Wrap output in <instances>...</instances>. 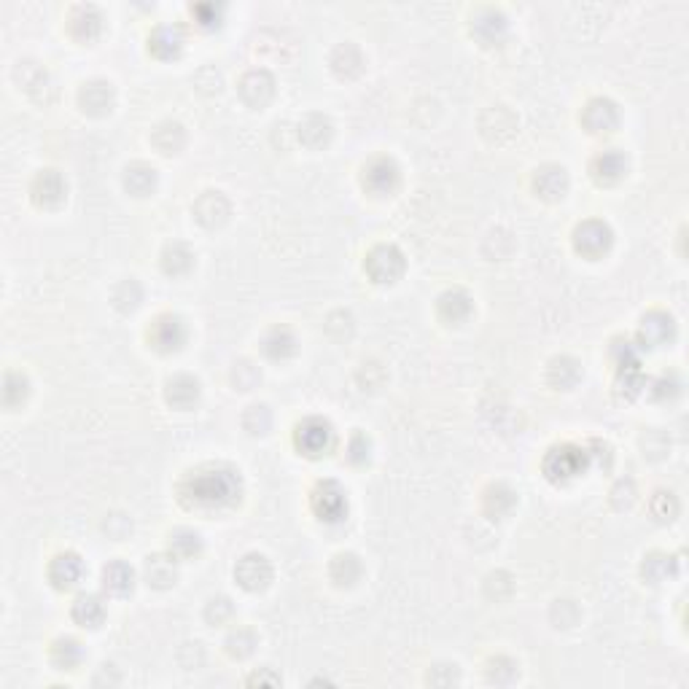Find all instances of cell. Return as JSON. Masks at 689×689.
Here are the masks:
<instances>
[{
  "instance_id": "6da1fadb",
  "label": "cell",
  "mask_w": 689,
  "mask_h": 689,
  "mask_svg": "<svg viewBox=\"0 0 689 689\" xmlns=\"http://www.w3.org/2000/svg\"><path fill=\"white\" fill-rule=\"evenodd\" d=\"M243 496V476L227 463H202L191 468L178 485V499L186 509L219 512L235 507Z\"/></svg>"
},
{
  "instance_id": "7a4b0ae2",
  "label": "cell",
  "mask_w": 689,
  "mask_h": 689,
  "mask_svg": "<svg viewBox=\"0 0 689 689\" xmlns=\"http://www.w3.org/2000/svg\"><path fill=\"white\" fill-rule=\"evenodd\" d=\"M590 466V455L579 445H555L544 455V476L555 485H566V482L582 476Z\"/></svg>"
},
{
  "instance_id": "3957f363",
  "label": "cell",
  "mask_w": 689,
  "mask_h": 689,
  "mask_svg": "<svg viewBox=\"0 0 689 689\" xmlns=\"http://www.w3.org/2000/svg\"><path fill=\"white\" fill-rule=\"evenodd\" d=\"M310 507L321 523L337 525L348 517V493L337 479H321L310 493Z\"/></svg>"
},
{
  "instance_id": "277c9868",
  "label": "cell",
  "mask_w": 689,
  "mask_h": 689,
  "mask_svg": "<svg viewBox=\"0 0 689 689\" xmlns=\"http://www.w3.org/2000/svg\"><path fill=\"white\" fill-rule=\"evenodd\" d=\"M404 267H406L404 253H401L393 243H380V245H375V248L367 253V261H364L367 275H369L375 283H380V286L396 283L401 275H404Z\"/></svg>"
},
{
  "instance_id": "5b68a950",
  "label": "cell",
  "mask_w": 689,
  "mask_h": 689,
  "mask_svg": "<svg viewBox=\"0 0 689 689\" xmlns=\"http://www.w3.org/2000/svg\"><path fill=\"white\" fill-rule=\"evenodd\" d=\"M334 442H337V434L326 418H305L294 431V445L307 458H321V455L331 453Z\"/></svg>"
},
{
  "instance_id": "8992f818",
  "label": "cell",
  "mask_w": 689,
  "mask_h": 689,
  "mask_svg": "<svg viewBox=\"0 0 689 689\" xmlns=\"http://www.w3.org/2000/svg\"><path fill=\"white\" fill-rule=\"evenodd\" d=\"M611 245H614V232H611V227L606 221L587 219V221L577 224V229H574V248L584 259H600L603 253L611 251Z\"/></svg>"
},
{
  "instance_id": "52a82bcc",
  "label": "cell",
  "mask_w": 689,
  "mask_h": 689,
  "mask_svg": "<svg viewBox=\"0 0 689 689\" xmlns=\"http://www.w3.org/2000/svg\"><path fill=\"white\" fill-rule=\"evenodd\" d=\"M361 183L375 197H391L401 183V170L393 157H375L364 165Z\"/></svg>"
},
{
  "instance_id": "ba28073f",
  "label": "cell",
  "mask_w": 689,
  "mask_h": 689,
  "mask_svg": "<svg viewBox=\"0 0 689 689\" xmlns=\"http://www.w3.org/2000/svg\"><path fill=\"white\" fill-rule=\"evenodd\" d=\"M149 342H151V348L159 351V353L181 351L183 342H186V323H183V318L173 315V313L157 315V321L149 329Z\"/></svg>"
},
{
  "instance_id": "9c48e42d",
  "label": "cell",
  "mask_w": 689,
  "mask_h": 689,
  "mask_svg": "<svg viewBox=\"0 0 689 689\" xmlns=\"http://www.w3.org/2000/svg\"><path fill=\"white\" fill-rule=\"evenodd\" d=\"M191 213L205 229H219L229 221L232 205L221 191H202L191 205Z\"/></svg>"
},
{
  "instance_id": "30bf717a",
  "label": "cell",
  "mask_w": 689,
  "mask_h": 689,
  "mask_svg": "<svg viewBox=\"0 0 689 689\" xmlns=\"http://www.w3.org/2000/svg\"><path fill=\"white\" fill-rule=\"evenodd\" d=\"M235 579H237V584H240L243 590H248V592H261V590H267L269 582H272V563H269L264 555H259V553H248V555H243V558L237 561V566H235Z\"/></svg>"
},
{
  "instance_id": "8fae6325",
  "label": "cell",
  "mask_w": 689,
  "mask_h": 689,
  "mask_svg": "<svg viewBox=\"0 0 689 689\" xmlns=\"http://www.w3.org/2000/svg\"><path fill=\"white\" fill-rule=\"evenodd\" d=\"M582 124L590 135H608L619 127V108L608 97H592L582 108Z\"/></svg>"
},
{
  "instance_id": "7c38bea8",
  "label": "cell",
  "mask_w": 689,
  "mask_h": 689,
  "mask_svg": "<svg viewBox=\"0 0 689 689\" xmlns=\"http://www.w3.org/2000/svg\"><path fill=\"white\" fill-rule=\"evenodd\" d=\"M507 27H509L507 17H504L499 9H493V6H482V9H476V14L471 17V35H474L482 46H496V43H501L504 35H507Z\"/></svg>"
},
{
  "instance_id": "4fadbf2b",
  "label": "cell",
  "mask_w": 689,
  "mask_h": 689,
  "mask_svg": "<svg viewBox=\"0 0 689 689\" xmlns=\"http://www.w3.org/2000/svg\"><path fill=\"white\" fill-rule=\"evenodd\" d=\"M676 337V321L673 315L662 313V310H652L641 318L639 326V342L641 348H662Z\"/></svg>"
},
{
  "instance_id": "5bb4252c",
  "label": "cell",
  "mask_w": 689,
  "mask_h": 689,
  "mask_svg": "<svg viewBox=\"0 0 689 689\" xmlns=\"http://www.w3.org/2000/svg\"><path fill=\"white\" fill-rule=\"evenodd\" d=\"M30 194L38 208H59L67 197V183H65L62 173H57V170H41L33 178Z\"/></svg>"
},
{
  "instance_id": "9a60e30c",
  "label": "cell",
  "mask_w": 689,
  "mask_h": 689,
  "mask_svg": "<svg viewBox=\"0 0 689 689\" xmlns=\"http://www.w3.org/2000/svg\"><path fill=\"white\" fill-rule=\"evenodd\" d=\"M87 574V566L81 561V555L76 553H59L51 563H49V582L57 590H74L81 584Z\"/></svg>"
},
{
  "instance_id": "2e32d148",
  "label": "cell",
  "mask_w": 689,
  "mask_h": 689,
  "mask_svg": "<svg viewBox=\"0 0 689 689\" xmlns=\"http://www.w3.org/2000/svg\"><path fill=\"white\" fill-rule=\"evenodd\" d=\"M571 181H569V173L566 167L561 165H541L533 175V191L546 199V202H558L566 197Z\"/></svg>"
},
{
  "instance_id": "e0dca14e",
  "label": "cell",
  "mask_w": 689,
  "mask_h": 689,
  "mask_svg": "<svg viewBox=\"0 0 689 689\" xmlns=\"http://www.w3.org/2000/svg\"><path fill=\"white\" fill-rule=\"evenodd\" d=\"M240 97L251 108H264L275 97V79L264 67H253L240 79Z\"/></svg>"
},
{
  "instance_id": "ac0fdd59",
  "label": "cell",
  "mask_w": 689,
  "mask_h": 689,
  "mask_svg": "<svg viewBox=\"0 0 689 689\" xmlns=\"http://www.w3.org/2000/svg\"><path fill=\"white\" fill-rule=\"evenodd\" d=\"M590 173L592 181L600 186H611L616 181H623L628 173V157L619 151V149H606L600 151L592 162H590Z\"/></svg>"
},
{
  "instance_id": "d6986e66",
  "label": "cell",
  "mask_w": 689,
  "mask_h": 689,
  "mask_svg": "<svg viewBox=\"0 0 689 689\" xmlns=\"http://www.w3.org/2000/svg\"><path fill=\"white\" fill-rule=\"evenodd\" d=\"M116 103V92H113V84L108 81H89L79 89V105L89 113V116H105Z\"/></svg>"
},
{
  "instance_id": "ffe728a7",
  "label": "cell",
  "mask_w": 689,
  "mask_h": 689,
  "mask_svg": "<svg viewBox=\"0 0 689 689\" xmlns=\"http://www.w3.org/2000/svg\"><path fill=\"white\" fill-rule=\"evenodd\" d=\"M67 30H71V35L76 41H95L103 30V14L97 12V6L92 4H81L71 12V19H67Z\"/></svg>"
},
{
  "instance_id": "44dd1931",
  "label": "cell",
  "mask_w": 689,
  "mask_h": 689,
  "mask_svg": "<svg viewBox=\"0 0 689 689\" xmlns=\"http://www.w3.org/2000/svg\"><path fill=\"white\" fill-rule=\"evenodd\" d=\"M183 46H186V35L178 25H159L149 35V51L157 59H173L183 51Z\"/></svg>"
},
{
  "instance_id": "7402d4cb",
  "label": "cell",
  "mask_w": 689,
  "mask_h": 689,
  "mask_svg": "<svg viewBox=\"0 0 689 689\" xmlns=\"http://www.w3.org/2000/svg\"><path fill=\"white\" fill-rule=\"evenodd\" d=\"M261 351L272 361H286L297 353V337L289 326H272L261 339Z\"/></svg>"
},
{
  "instance_id": "603a6c76",
  "label": "cell",
  "mask_w": 689,
  "mask_h": 689,
  "mask_svg": "<svg viewBox=\"0 0 689 689\" xmlns=\"http://www.w3.org/2000/svg\"><path fill=\"white\" fill-rule=\"evenodd\" d=\"M165 399L175 409H191L199 401V380L191 375H175L165 385Z\"/></svg>"
},
{
  "instance_id": "cb8c5ba5",
  "label": "cell",
  "mask_w": 689,
  "mask_h": 689,
  "mask_svg": "<svg viewBox=\"0 0 689 689\" xmlns=\"http://www.w3.org/2000/svg\"><path fill=\"white\" fill-rule=\"evenodd\" d=\"M100 582H103V590L108 595H116V598H124L132 592L135 587V571L129 563L124 561H111L103 566V574H100Z\"/></svg>"
},
{
  "instance_id": "d4e9b609",
  "label": "cell",
  "mask_w": 689,
  "mask_h": 689,
  "mask_svg": "<svg viewBox=\"0 0 689 689\" xmlns=\"http://www.w3.org/2000/svg\"><path fill=\"white\" fill-rule=\"evenodd\" d=\"M331 71L339 76V79H356L361 76L364 71V54L356 43H339L334 51H331Z\"/></svg>"
},
{
  "instance_id": "484cf974",
  "label": "cell",
  "mask_w": 689,
  "mask_h": 689,
  "mask_svg": "<svg viewBox=\"0 0 689 689\" xmlns=\"http://www.w3.org/2000/svg\"><path fill=\"white\" fill-rule=\"evenodd\" d=\"M71 616L76 619L81 628L95 631V628L103 625V619H105V603H103V598L95 595V592H81V595L74 600V606H71Z\"/></svg>"
},
{
  "instance_id": "4316f807",
  "label": "cell",
  "mask_w": 689,
  "mask_h": 689,
  "mask_svg": "<svg viewBox=\"0 0 689 689\" xmlns=\"http://www.w3.org/2000/svg\"><path fill=\"white\" fill-rule=\"evenodd\" d=\"M474 305L471 297L463 289H447L439 299H437V313L442 321L447 323H463L471 315Z\"/></svg>"
},
{
  "instance_id": "83f0119b",
  "label": "cell",
  "mask_w": 689,
  "mask_h": 689,
  "mask_svg": "<svg viewBox=\"0 0 689 689\" xmlns=\"http://www.w3.org/2000/svg\"><path fill=\"white\" fill-rule=\"evenodd\" d=\"M334 135V127L329 121V116L323 113H307L302 121H299V141L307 146V149H323Z\"/></svg>"
},
{
  "instance_id": "f1b7e54d",
  "label": "cell",
  "mask_w": 689,
  "mask_h": 689,
  "mask_svg": "<svg viewBox=\"0 0 689 689\" xmlns=\"http://www.w3.org/2000/svg\"><path fill=\"white\" fill-rule=\"evenodd\" d=\"M124 189L135 197H149L157 189V170L149 162H132L124 170Z\"/></svg>"
},
{
  "instance_id": "f546056e",
  "label": "cell",
  "mask_w": 689,
  "mask_h": 689,
  "mask_svg": "<svg viewBox=\"0 0 689 689\" xmlns=\"http://www.w3.org/2000/svg\"><path fill=\"white\" fill-rule=\"evenodd\" d=\"M146 582L157 590H167L178 582V569L173 555H151L146 558Z\"/></svg>"
},
{
  "instance_id": "4dcf8cb0",
  "label": "cell",
  "mask_w": 689,
  "mask_h": 689,
  "mask_svg": "<svg viewBox=\"0 0 689 689\" xmlns=\"http://www.w3.org/2000/svg\"><path fill=\"white\" fill-rule=\"evenodd\" d=\"M546 380H549V385H555L561 391H569V388H574L582 380V367L571 356H558V359L549 361Z\"/></svg>"
},
{
  "instance_id": "1f68e13d",
  "label": "cell",
  "mask_w": 689,
  "mask_h": 689,
  "mask_svg": "<svg viewBox=\"0 0 689 689\" xmlns=\"http://www.w3.org/2000/svg\"><path fill=\"white\" fill-rule=\"evenodd\" d=\"M151 143L162 154H178L186 146V129L178 121H162L151 129Z\"/></svg>"
},
{
  "instance_id": "d6a6232c",
  "label": "cell",
  "mask_w": 689,
  "mask_h": 689,
  "mask_svg": "<svg viewBox=\"0 0 689 689\" xmlns=\"http://www.w3.org/2000/svg\"><path fill=\"white\" fill-rule=\"evenodd\" d=\"M515 504H517V493L509 485H504V482H493V485H488L485 496H482V507H485V512L496 520L509 515L515 509Z\"/></svg>"
},
{
  "instance_id": "836d02e7",
  "label": "cell",
  "mask_w": 689,
  "mask_h": 689,
  "mask_svg": "<svg viewBox=\"0 0 689 689\" xmlns=\"http://www.w3.org/2000/svg\"><path fill=\"white\" fill-rule=\"evenodd\" d=\"M329 577L337 587H353L361 579V561L353 553H339L329 566Z\"/></svg>"
},
{
  "instance_id": "e575fe53",
  "label": "cell",
  "mask_w": 689,
  "mask_h": 689,
  "mask_svg": "<svg viewBox=\"0 0 689 689\" xmlns=\"http://www.w3.org/2000/svg\"><path fill=\"white\" fill-rule=\"evenodd\" d=\"M170 555L175 561H194L202 553V536L191 528H178L170 533Z\"/></svg>"
},
{
  "instance_id": "d590c367",
  "label": "cell",
  "mask_w": 689,
  "mask_h": 689,
  "mask_svg": "<svg viewBox=\"0 0 689 689\" xmlns=\"http://www.w3.org/2000/svg\"><path fill=\"white\" fill-rule=\"evenodd\" d=\"M81 660H84V646H81L76 639L65 636V639H57V641L51 644V662H54L57 668L74 670V668L81 665Z\"/></svg>"
},
{
  "instance_id": "8d00e7d4",
  "label": "cell",
  "mask_w": 689,
  "mask_h": 689,
  "mask_svg": "<svg viewBox=\"0 0 689 689\" xmlns=\"http://www.w3.org/2000/svg\"><path fill=\"white\" fill-rule=\"evenodd\" d=\"M678 571V561L673 555H665V553H652L644 558V566H641V574L649 584H660L665 582L668 577H673Z\"/></svg>"
},
{
  "instance_id": "74e56055",
  "label": "cell",
  "mask_w": 689,
  "mask_h": 689,
  "mask_svg": "<svg viewBox=\"0 0 689 689\" xmlns=\"http://www.w3.org/2000/svg\"><path fill=\"white\" fill-rule=\"evenodd\" d=\"M194 267V253L183 243H170L162 251V269L167 275H186Z\"/></svg>"
},
{
  "instance_id": "f35d334b",
  "label": "cell",
  "mask_w": 689,
  "mask_h": 689,
  "mask_svg": "<svg viewBox=\"0 0 689 689\" xmlns=\"http://www.w3.org/2000/svg\"><path fill=\"white\" fill-rule=\"evenodd\" d=\"M644 388H646V377H644V372H641V364L616 369V396H619V399L631 401V399H636Z\"/></svg>"
},
{
  "instance_id": "ab89813d",
  "label": "cell",
  "mask_w": 689,
  "mask_h": 689,
  "mask_svg": "<svg viewBox=\"0 0 689 689\" xmlns=\"http://www.w3.org/2000/svg\"><path fill=\"white\" fill-rule=\"evenodd\" d=\"M30 393V380L22 372H6L4 377V404L19 406Z\"/></svg>"
},
{
  "instance_id": "60d3db41",
  "label": "cell",
  "mask_w": 689,
  "mask_h": 689,
  "mask_svg": "<svg viewBox=\"0 0 689 689\" xmlns=\"http://www.w3.org/2000/svg\"><path fill=\"white\" fill-rule=\"evenodd\" d=\"M143 302V289H141V283L137 281H124V283H119L116 289H113V305L121 310V313H132L137 305Z\"/></svg>"
},
{
  "instance_id": "b9f144b4",
  "label": "cell",
  "mask_w": 689,
  "mask_h": 689,
  "mask_svg": "<svg viewBox=\"0 0 689 689\" xmlns=\"http://www.w3.org/2000/svg\"><path fill=\"white\" fill-rule=\"evenodd\" d=\"M191 19L199 30H216L221 27V17H224V6L221 4H194L191 9Z\"/></svg>"
},
{
  "instance_id": "7bdbcfd3",
  "label": "cell",
  "mask_w": 689,
  "mask_h": 689,
  "mask_svg": "<svg viewBox=\"0 0 689 689\" xmlns=\"http://www.w3.org/2000/svg\"><path fill=\"white\" fill-rule=\"evenodd\" d=\"M243 426H245V431L253 434V437L267 434L269 426H272V412H269L264 404H251V406L245 409V415H243Z\"/></svg>"
},
{
  "instance_id": "ee69618b",
  "label": "cell",
  "mask_w": 689,
  "mask_h": 689,
  "mask_svg": "<svg viewBox=\"0 0 689 689\" xmlns=\"http://www.w3.org/2000/svg\"><path fill=\"white\" fill-rule=\"evenodd\" d=\"M253 649H256V633H253V631L237 628V631L229 633V639H227V652H229L232 657L245 660V657L253 654Z\"/></svg>"
},
{
  "instance_id": "f6af8a7d",
  "label": "cell",
  "mask_w": 689,
  "mask_h": 689,
  "mask_svg": "<svg viewBox=\"0 0 689 689\" xmlns=\"http://www.w3.org/2000/svg\"><path fill=\"white\" fill-rule=\"evenodd\" d=\"M520 673V665L512 657H493L488 662V678L493 684H512Z\"/></svg>"
},
{
  "instance_id": "bcb514c9",
  "label": "cell",
  "mask_w": 689,
  "mask_h": 689,
  "mask_svg": "<svg viewBox=\"0 0 689 689\" xmlns=\"http://www.w3.org/2000/svg\"><path fill=\"white\" fill-rule=\"evenodd\" d=\"M649 509H652V515H654L660 523H670V520H676V515H678V501H676L673 493H668V491H657V493L652 496Z\"/></svg>"
},
{
  "instance_id": "7dc6e473",
  "label": "cell",
  "mask_w": 689,
  "mask_h": 689,
  "mask_svg": "<svg viewBox=\"0 0 689 689\" xmlns=\"http://www.w3.org/2000/svg\"><path fill=\"white\" fill-rule=\"evenodd\" d=\"M611 359H614V367H616V369H623V367H633V364H641V359H639V351H636V344H633V342H628V339H616V342L611 344Z\"/></svg>"
},
{
  "instance_id": "c3c4849f",
  "label": "cell",
  "mask_w": 689,
  "mask_h": 689,
  "mask_svg": "<svg viewBox=\"0 0 689 689\" xmlns=\"http://www.w3.org/2000/svg\"><path fill=\"white\" fill-rule=\"evenodd\" d=\"M232 614H235V606H232L229 598H213L208 606H205V619H208L211 625H224V623H229Z\"/></svg>"
},
{
  "instance_id": "681fc988",
  "label": "cell",
  "mask_w": 689,
  "mask_h": 689,
  "mask_svg": "<svg viewBox=\"0 0 689 689\" xmlns=\"http://www.w3.org/2000/svg\"><path fill=\"white\" fill-rule=\"evenodd\" d=\"M678 388H681V383H678V377L673 375V372H662L654 383H652V396L654 399H673V396H678Z\"/></svg>"
},
{
  "instance_id": "f907efd6",
  "label": "cell",
  "mask_w": 689,
  "mask_h": 689,
  "mask_svg": "<svg viewBox=\"0 0 689 689\" xmlns=\"http://www.w3.org/2000/svg\"><path fill=\"white\" fill-rule=\"evenodd\" d=\"M232 380H235V385H237L240 391H251V388L261 380V375H259V369H256L253 364L240 361V364L235 367V372H232Z\"/></svg>"
},
{
  "instance_id": "816d5d0a",
  "label": "cell",
  "mask_w": 689,
  "mask_h": 689,
  "mask_svg": "<svg viewBox=\"0 0 689 689\" xmlns=\"http://www.w3.org/2000/svg\"><path fill=\"white\" fill-rule=\"evenodd\" d=\"M348 461L351 463H364L369 461V439L364 434H353L351 445H348Z\"/></svg>"
},
{
  "instance_id": "f5cc1de1",
  "label": "cell",
  "mask_w": 689,
  "mask_h": 689,
  "mask_svg": "<svg viewBox=\"0 0 689 689\" xmlns=\"http://www.w3.org/2000/svg\"><path fill=\"white\" fill-rule=\"evenodd\" d=\"M248 684H272V686H278L281 684V676H272V673H253L251 678H248Z\"/></svg>"
}]
</instances>
